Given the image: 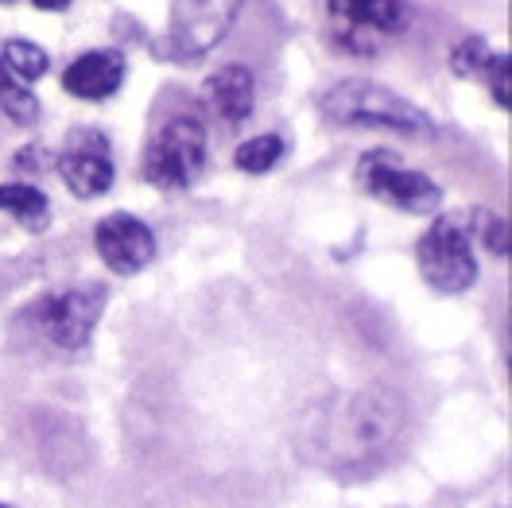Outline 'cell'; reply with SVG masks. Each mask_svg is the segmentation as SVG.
<instances>
[{
    "label": "cell",
    "mask_w": 512,
    "mask_h": 508,
    "mask_svg": "<svg viewBox=\"0 0 512 508\" xmlns=\"http://www.w3.org/2000/svg\"><path fill=\"white\" fill-rule=\"evenodd\" d=\"M404 435V400L392 388H361L315 404L299 431L303 454L326 470L377 466Z\"/></svg>",
    "instance_id": "cell-1"
},
{
    "label": "cell",
    "mask_w": 512,
    "mask_h": 508,
    "mask_svg": "<svg viewBox=\"0 0 512 508\" xmlns=\"http://www.w3.org/2000/svg\"><path fill=\"white\" fill-rule=\"evenodd\" d=\"M319 109L330 125L392 128V132H404V136H431L435 132V121L419 105H412L408 97H400L381 82H365V78H350V82L330 86L322 94Z\"/></svg>",
    "instance_id": "cell-2"
},
{
    "label": "cell",
    "mask_w": 512,
    "mask_h": 508,
    "mask_svg": "<svg viewBox=\"0 0 512 508\" xmlns=\"http://www.w3.org/2000/svg\"><path fill=\"white\" fill-rule=\"evenodd\" d=\"M245 0H175L167 32L152 43V55L167 63H191L222 43Z\"/></svg>",
    "instance_id": "cell-3"
},
{
    "label": "cell",
    "mask_w": 512,
    "mask_h": 508,
    "mask_svg": "<svg viewBox=\"0 0 512 508\" xmlns=\"http://www.w3.org/2000/svg\"><path fill=\"white\" fill-rule=\"evenodd\" d=\"M202 167H206V128L194 117H171L144 156V179L163 191H187L202 175Z\"/></svg>",
    "instance_id": "cell-4"
},
{
    "label": "cell",
    "mask_w": 512,
    "mask_h": 508,
    "mask_svg": "<svg viewBox=\"0 0 512 508\" xmlns=\"http://www.w3.org/2000/svg\"><path fill=\"white\" fill-rule=\"evenodd\" d=\"M416 264L423 280L435 291L458 295L478 280V260H474V245L470 233L458 218H435L431 229L419 237L416 245Z\"/></svg>",
    "instance_id": "cell-5"
},
{
    "label": "cell",
    "mask_w": 512,
    "mask_h": 508,
    "mask_svg": "<svg viewBox=\"0 0 512 508\" xmlns=\"http://www.w3.org/2000/svg\"><path fill=\"white\" fill-rule=\"evenodd\" d=\"M357 183L361 191L381 198L388 206L404 210V214H439L443 191L435 179H427L423 171H412L404 163H396L392 152H369L357 163Z\"/></svg>",
    "instance_id": "cell-6"
},
{
    "label": "cell",
    "mask_w": 512,
    "mask_h": 508,
    "mask_svg": "<svg viewBox=\"0 0 512 508\" xmlns=\"http://www.w3.org/2000/svg\"><path fill=\"white\" fill-rule=\"evenodd\" d=\"M59 171L74 198H101L113 187V159H109L105 136L90 128L70 132L63 156H59Z\"/></svg>",
    "instance_id": "cell-7"
},
{
    "label": "cell",
    "mask_w": 512,
    "mask_h": 508,
    "mask_svg": "<svg viewBox=\"0 0 512 508\" xmlns=\"http://www.w3.org/2000/svg\"><path fill=\"white\" fill-rule=\"evenodd\" d=\"M32 318L59 350H82L97 326V299L90 291H63V295L39 299L32 307Z\"/></svg>",
    "instance_id": "cell-8"
},
{
    "label": "cell",
    "mask_w": 512,
    "mask_h": 508,
    "mask_svg": "<svg viewBox=\"0 0 512 508\" xmlns=\"http://www.w3.org/2000/svg\"><path fill=\"white\" fill-rule=\"evenodd\" d=\"M97 256L105 260L109 272L132 276L140 268H148V260L156 256V233L132 214H109L94 229Z\"/></svg>",
    "instance_id": "cell-9"
},
{
    "label": "cell",
    "mask_w": 512,
    "mask_h": 508,
    "mask_svg": "<svg viewBox=\"0 0 512 508\" xmlns=\"http://www.w3.org/2000/svg\"><path fill=\"white\" fill-rule=\"evenodd\" d=\"M125 82V59L117 51H86L66 66L63 86L82 101H105Z\"/></svg>",
    "instance_id": "cell-10"
},
{
    "label": "cell",
    "mask_w": 512,
    "mask_h": 508,
    "mask_svg": "<svg viewBox=\"0 0 512 508\" xmlns=\"http://www.w3.org/2000/svg\"><path fill=\"white\" fill-rule=\"evenodd\" d=\"M206 94V105L222 117L225 125H241L253 117V105H256V82L249 74V66L241 63H229L222 70H214L202 86Z\"/></svg>",
    "instance_id": "cell-11"
},
{
    "label": "cell",
    "mask_w": 512,
    "mask_h": 508,
    "mask_svg": "<svg viewBox=\"0 0 512 508\" xmlns=\"http://www.w3.org/2000/svg\"><path fill=\"white\" fill-rule=\"evenodd\" d=\"M330 16L365 35H392L408 20L404 0H330Z\"/></svg>",
    "instance_id": "cell-12"
},
{
    "label": "cell",
    "mask_w": 512,
    "mask_h": 508,
    "mask_svg": "<svg viewBox=\"0 0 512 508\" xmlns=\"http://www.w3.org/2000/svg\"><path fill=\"white\" fill-rule=\"evenodd\" d=\"M0 210H8L16 222L32 233H43L51 222V202L32 183H0Z\"/></svg>",
    "instance_id": "cell-13"
},
{
    "label": "cell",
    "mask_w": 512,
    "mask_h": 508,
    "mask_svg": "<svg viewBox=\"0 0 512 508\" xmlns=\"http://www.w3.org/2000/svg\"><path fill=\"white\" fill-rule=\"evenodd\" d=\"M0 63H4V70L12 78H20V82L32 86V82H39L47 74V51L28 43V39H8L4 51H0Z\"/></svg>",
    "instance_id": "cell-14"
},
{
    "label": "cell",
    "mask_w": 512,
    "mask_h": 508,
    "mask_svg": "<svg viewBox=\"0 0 512 508\" xmlns=\"http://www.w3.org/2000/svg\"><path fill=\"white\" fill-rule=\"evenodd\" d=\"M0 109L16 125H35V117H39V101H35V94H28V82L12 78L4 63H0Z\"/></svg>",
    "instance_id": "cell-15"
},
{
    "label": "cell",
    "mask_w": 512,
    "mask_h": 508,
    "mask_svg": "<svg viewBox=\"0 0 512 508\" xmlns=\"http://www.w3.org/2000/svg\"><path fill=\"white\" fill-rule=\"evenodd\" d=\"M280 156H284V140L264 132V136H253V140H245L237 148V167L249 171V175H264V171H272L280 163Z\"/></svg>",
    "instance_id": "cell-16"
},
{
    "label": "cell",
    "mask_w": 512,
    "mask_h": 508,
    "mask_svg": "<svg viewBox=\"0 0 512 508\" xmlns=\"http://www.w3.org/2000/svg\"><path fill=\"white\" fill-rule=\"evenodd\" d=\"M489 66H493V55H489L485 39H478V35L462 39V43L454 47V55H450V70H454L458 78H485Z\"/></svg>",
    "instance_id": "cell-17"
},
{
    "label": "cell",
    "mask_w": 512,
    "mask_h": 508,
    "mask_svg": "<svg viewBox=\"0 0 512 508\" xmlns=\"http://www.w3.org/2000/svg\"><path fill=\"white\" fill-rule=\"evenodd\" d=\"M474 225H478L481 245H485L489 253H497V256L509 253V222H505L501 214H489V210H478V214H474Z\"/></svg>",
    "instance_id": "cell-18"
},
{
    "label": "cell",
    "mask_w": 512,
    "mask_h": 508,
    "mask_svg": "<svg viewBox=\"0 0 512 508\" xmlns=\"http://www.w3.org/2000/svg\"><path fill=\"white\" fill-rule=\"evenodd\" d=\"M489 86H493V101L501 109H509V55H493V66H489Z\"/></svg>",
    "instance_id": "cell-19"
},
{
    "label": "cell",
    "mask_w": 512,
    "mask_h": 508,
    "mask_svg": "<svg viewBox=\"0 0 512 508\" xmlns=\"http://www.w3.org/2000/svg\"><path fill=\"white\" fill-rule=\"evenodd\" d=\"M35 8H43V12H63L70 0H32Z\"/></svg>",
    "instance_id": "cell-20"
},
{
    "label": "cell",
    "mask_w": 512,
    "mask_h": 508,
    "mask_svg": "<svg viewBox=\"0 0 512 508\" xmlns=\"http://www.w3.org/2000/svg\"><path fill=\"white\" fill-rule=\"evenodd\" d=\"M0 4H12V0H0Z\"/></svg>",
    "instance_id": "cell-21"
},
{
    "label": "cell",
    "mask_w": 512,
    "mask_h": 508,
    "mask_svg": "<svg viewBox=\"0 0 512 508\" xmlns=\"http://www.w3.org/2000/svg\"><path fill=\"white\" fill-rule=\"evenodd\" d=\"M0 508H8V505H0Z\"/></svg>",
    "instance_id": "cell-22"
}]
</instances>
